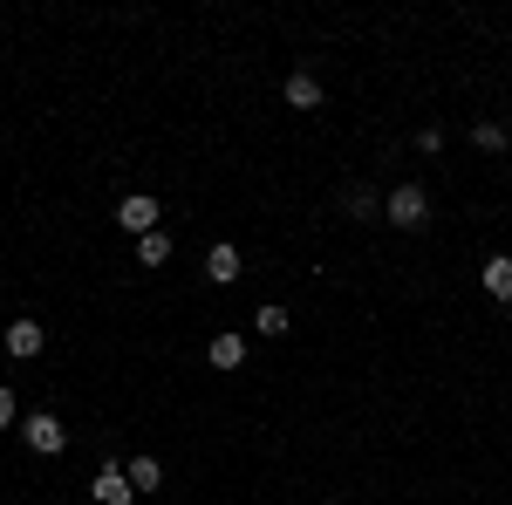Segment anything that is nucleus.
Segmentation results:
<instances>
[{
  "instance_id": "f257e3e1",
  "label": "nucleus",
  "mask_w": 512,
  "mask_h": 505,
  "mask_svg": "<svg viewBox=\"0 0 512 505\" xmlns=\"http://www.w3.org/2000/svg\"><path fill=\"white\" fill-rule=\"evenodd\" d=\"M383 219L403 226V233H424V226H431V198H424V185H396V192L383 198Z\"/></svg>"
},
{
  "instance_id": "f03ea898",
  "label": "nucleus",
  "mask_w": 512,
  "mask_h": 505,
  "mask_svg": "<svg viewBox=\"0 0 512 505\" xmlns=\"http://www.w3.org/2000/svg\"><path fill=\"white\" fill-rule=\"evenodd\" d=\"M21 444H28L35 458H55V451L69 444V430H62V417H48V410H35V417H21Z\"/></svg>"
},
{
  "instance_id": "7ed1b4c3",
  "label": "nucleus",
  "mask_w": 512,
  "mask_h": 505,
  "mask_svg": "<svg viewBox=\"0 0 512 505\" xmlns=\"http://www.w3.org/2000/svg\"><path fill=\"white\" fill-rule=\"evenodd\" d=\"M117 226H123V233H130V239L158 233V198H151V192H130V198H123V205H117Z\"/></svg>"
},
{
  "instance_id": "20e7f679",
  "label": "nucleus",
  "mask_w": 512,
  "mask_h": 505,
  "mask_svg": "<svg viewBox=\"0 0 512 505\" xmlns=\"http://www.w3.org/2000/svg\"><path fill=\"white\" fill-rule=\"evenodd\" d=\"M0 342H7V355H14V362H35L48 335H41V321H28V314H21V321H7V335H0Z\"/></svg>"
},
{
  "instance_id": "39448f33",
  "label": "nucleus",
  "mask_w": 512,
  "mask_h": 505,
  "mask_svg": "<svg viewBox=\"0 0 512 505\" xmlns=\"http://www.w3.org/2000/svg\"><path fill=\"white\" fill-rule=\"evenodd\" d=\"M89 499H96V505H130V499H137V492H130V471L103 465V471H96V485H89Z\"/></svg>"
},
{
  "instance_id": "423d86ee",
  "label": "nucleus",
  "mask_w": 512,
  "mask_h": 505,
  "mask_svg": "<svg viewBox=\"0 0 512 505\" xmlns=\"http://www.w3.org/2000/svg\"><path fill=\"white\" fill-rule=\"evenodd\" d=\"M205 280H212V287H233L239 280V246L233 239H219V246L205 253Z\"/></svg>"
},
{
  "instance_id": "0eeeda50",
  "label": "nucleus",
  "mask_w": 512,
  "mask_h": 505,
  "mask_svg": "<svg viewBox=\"0 0 512 505\" xmlns=\"http://www.w3.org/2000/svg\"><path fill=\"white\" fill-rule=\"evenodd\" d=\"M478 280H485L492 301H512V253H492V260L478 267Z\"/></svg>"
},
{
  "instance_id": "6e6552de",
  "label": "nucleus",
  "mask_w": 512,
  "mask_h": 505,
  "mask_svg": "<svg viewBox=\"0 0 512 505\" xmlns=\"http://www.w3.org/2000/svg\"><path fill=\"white\" fill-rule=\"evenodd\" d=\"M280 96H287V110H321V82L308 76V69H294V76H287V89H280Z\"/></svg>"
},
{
  "instance_id": "1a4fd4ad",
  "label": "nucleus",
  "mask_w": 512,
  "mask_h": 505,
  "mask_svg": "<svg viewBox=\"0 0 512 505\" xmlns=\"http://www.w3.org/2000/svg\"><path fill=\"white\" fill-rule=\"evenodd\" d=\"M212 369H239V362H246V335H239V328H226V335H212Z\"/></svg>"
},
{
  "instance_id": "9d476101",
  "label": "nucleus",
  "mask_w": 512,
  "mask_h": 505,
  "mask_svg": "<svg viewBox=\"0 0 512 505\" xmlns=\"http://www.w3.org/2000/svg\"><path fill=\"white\" fill-rule=\"evenodd\" d=\"M158 485H164L158 458H130V492H158Z\"/></svg>"
},
{
  "instance_id": "9b49d317",
  "label": "nucleus",
  "mask_w": 512,
  "mask_h": 505,
  "mask_svg": "<svg viewBox=\"0 0 512 505\" xmlns=\"http://www.w3.org/2000/svg\"><path fill=\"white\" fill-rule=\"evenodd\" d=\"M342 205H349V219H376V212H383V198L369 192V185H349V198H342Z\"/></svg>"
},
{
  "instance_id": "f8f14e48",
  "label": "nucleus",
  "mask_w": 512,
  "mask_h": 505,
  "mask_svg": "<svg viewBox=\"0 0 512 505\" xmlns=\"http://www.w3.org/2000/svg\"><path fill=\"white\" fill-rule=\"evenodd\" d=\"M253 328H260V335H267V342H280V335H287V328H294V321H287V308H274V301H267V308L253 314Z\"/></svg>"
},
{
  "instance_id": "ddd939ff",
  "label": "nucleus",
  "mask_w": 512,
  "mask_h": 505,
  "mask_svg": "<svg viewBox=\"0 0 512 505\" xmlns=\"http://www.w3.org/2000/svg\"><path fill=\"white\" fill-rule=\"evenodd\" d=\"M472 144H478V151H492V157H499V151L512 144V137H506V123H472Z\"/></svg>"
},
{
  "instance_id": "4468645a",
  "label": "nucleus",
  "mask_w": 512,
  "mask_h": 505,
  "mask_svg": "<svg viewBox=\"0 0 512 505\" xmlns=\"http://www.w3.org/2000/svg\"><path fill=\"white\" fill-rule=\"evenodd\" d=\"M137 260H144V267H164V260H171V239H164V233H144V239H137Z\"/></svg>"
},
{
  "instance_id": "2eb2a0df",
  "label": "nucleus",
  "mask_w": 512,
  "mask_h": 505,
  "mask_svg": "<svg viewBox=\"0 0 512 505\" xmlns=\"http://www.w3.org/2000/svg\"><path fill=\"white\" fill-rule=\"evenodd\" d=\"M417 151H444V123H424L417 130Z\"/></svg>"
},
{
  "instance_id": "dca6fc26",
  "label": "nucleus",
  "mask_w": 512,
  "mask_h": 505,
  "mask_svg": "<svg viewBox=\"0 0 512 505\" xmlns=\"http://www.w3.org/2000/svg\"><path fill=\"white\" fill-rule=\"evenodd\" d=\"M14 417H21V410H14V389L0 383V430H14Z\"/></svg>"
},
{
  "instance_id": "f3484780",
  "label": "nucleus",
  "mask_w": 512,
  "mask_h": 505,
  "mask_svg": "<svg viewBox=\"0 0 512 505\" xmlns=\"http://www.w3.org/2000/svg\"><path fill=\"white\" fill-rule=\"evenodd\" d=\"M321 505H335V499H321Z\"/></svg>"
}]
</instances>
